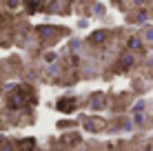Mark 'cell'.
<instances>
[{"label": "cell", "instance_id": "4", "mask_svg": "<svg viewBox=\"0 0 153 151\" xmlns=\"http://www.w3.org/2000/svg\"><path fill=\"white\" fill-rule=\"evenodd\" d=\"M40 7H42V4H40V2H29V4H27V9H29V13H33V11H36V9H40Z\"/></svg>", "mask_w": 153, "mask_h": 151}, {"label": "cell", "instance_id": "2", "mask_svg": "<svg viewBox=\"0 0 153 151\" xmlns=\"http://www.w3.org/2000/svg\"><path fill=\"white\" fill-rule=\"evenodd\" d=\"M58 109H60L62 113H71L73 109H76V100H73V98H62V100L58 102Z\"/></svg>", "mask_w": 153, "mask_h": 151}, {"label": "cell", "instance_id": "5", "mask_svg": "<svg viewBox=\"0 0 153 151\" xmlns=\"http://www.w3.org/2000/svg\"><path fill=\"white\" fill-rule=\"evenodd\" d=\"M102 38H104V33H93L91 36V40H102Z\"/></svg>", "mask_w": 153, "mask_h": 151}, {"label": "cell", "instance_id": "3", "mask_svg": "<svg viewBox=\"0 0 153 151\" xmlns=\"http://www.w3.org/2000/svg\"><path fill=\"white\" fill-rule=\"evenodd\" d=\"M36 149V142H33V140H20V142H18V151H33Z\"/></svg>", "mask_w": 153, "mask_h": 151}, {"label": "cell", "instance_id": "1", "mask_svg": "<svg viewBox=\"0 0 153 151\" xmlns=\"http://www.w3.org/2000/svg\"><path fill=\"white\" fill-rule=\"evenodd\" d=\"M7 105L11 107V109H20V107H25V105H27V91H25L22 87L13 89L11 93H9V98H7Z\"/></svg>", "mask_w": 153, "mask_h": 151}]
</instances>
